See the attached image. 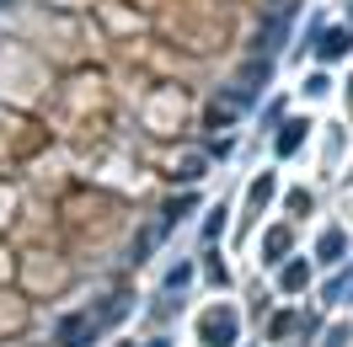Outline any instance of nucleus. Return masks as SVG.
<instances>
[{
	"label": "nucleus",
	"instance_id": "obj_1",
	"mask_svg": "<svg viewBox=\"0 0 353 347\" xmlns=\"http://www.w3.org/2000/svg\"><path fill=\"white\" fill-rule=\"evenodd\" d=\"M343 43H348V38H343V32H332L327 43H321V54H327V59H337V54H343Z\"/></svg>",
	"mask_w": 353,
	"mask_h": 347
}]
</instances>
